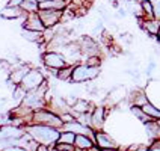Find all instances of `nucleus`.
<instances>
[{
    "mask_svg": "<svg viewBox=\"0 0 160 151\" xmlns=\"http://www.w3.org/2000/svg\"><path fill=\"white\" fill-rule=\"evenodd\" d=\"M23 130L38 145H45V147H54L56 143L59 142V136H61V130L59 128H54V127L44 124H36V123L24 125Z\"/></svg>",
    "mask_w": 160,
    "mask_h": 151,
    "instance_id": "f257e3e1",
    "label": "nucleus"
},
{
    "mask_svg": "<svg viewBox=\"0 0 160 151\" xmlns=\"http://www.w3.org/2000/svg\"><path fill=\"white\" fill-rule=\"evenodd\" d=\"M48 103V98H45V83H42L38 89L26 92V97L23 98V106L29 107L32 112L38 109H44V106Z\"/></svg>",
    "mask_w": 160,
    "mask_h": 151,
    "instance_id": "f03ea898",
    "label": "nucleus"
},
{
    "mask_svg": "<svg viewBox=\"0 0 160 151\" xmlns=\"http://www.w3.org/2000/svg\"><path fill=\"white\" fill-rule=\"evenodd\" d=\"M32 123L36 124H44V125H50L54 128H62L63 121L59 115H56L54 112H52L50 109H38L32 113Z\"/></svg>",
    "mask_w": 160,
    "mask_h": 151,
    "instance_id": "7ed1b4c3",
    "label": "nucleus"
},
{
    "mask_svg": "<svg viewBox=\"0 0 160 151\" xmlns=\"http://www.w3.org/2000/svg\"><path fill=\"white\" fill-rule=\"evenodd\" d=\"M100 73V68L97 67H89L86 63H77L72 68L71 82L74 83H82V82H88V80L95 79Z\"/></svg>",
    "mask_w": 160,
    "mask_h": 151,
    "instance_id": "20e7f679",
    "label": "nucleus"
},
{
    "mask_svg": "<svg viewBox=\"0 0 160 151\" xmlns=\"http://www.w3.org/2000/svg\"><path fill=\"white\" fill-rule=\"evenodd\" d=\"M42 83H45V77L42 73L39 70H29L26 77L23 79V82L18 86H20V89H23L24 92H29V91L38 89Z\"/></svg>",
    "mask_w": 160,
    "mask_h": 151,
    "instance_id": "39448f33",
    "label": "nucleus"
},
{
    "mask_svg": "<svg viewBox=\"0 0 160 151\" xmlns=\"http://www.w3.org/2000/svg\"><path fill=\"white\" fill-rule=\"evenodd\" d=\"M42 61H44V65L47 68H54V70H61V68H65L68 67L70 63L65 59V56L59 52H45L42 54Z\"/></svg>",
    "mask_w": 160,
    "mask_h": 151,
    "instance_id": "423d86ee",
    "label": "nucleus"
},
{
    "mask_svg": "<svg viewBox=\"0 0 160 151\" xmlns=\"http://www.w3.org/2000/svg\"><path fill=\"white\" fill-rule=\"evenodd\" d=\"M61 48H62V54L65 56V59L68 61L70 65H77L80 62V58L83 54H82L79 43H68V44H65Z\"/></svg>",
    "mask_w": 160,
    "mask_h": 151,
    "instance_id": "0eeeda50",
    "label": "nucleus"
},
{
    "mask_svg": "<svg viewBox=\"0 0 160 151\" xmlns=\"http://www.w3.org/2000/svg\"><path fill=\"white\" fill-rule=\"evenodd\" d=\"M39 17L42 20L45 27H54L62 21L63 11H54V9H39L38 11Z\"/></svg>",
    "mask_w": 160,
    "mask_h": 151,
    "instance_id": "6e6552de",
    "label": "nucleus"
},
{
    "mask_svg": "<svg viewBox=\"0 0 160 151\" xmlns=\"http://www.w3.org/2000/svg\"><path fill=\"white\" fill-rule=\"evenodd\" d=\"M23 29L36 30V32H44L47 27L44 26V23H42V20L39 17V14H38V12H32V14H26V15H24Z\"/></svg>",
    "mask_w": 160,
    "mask_h": 151,
    "instance_id": "1a4fd4ad",
    "label": "nucleus"
},
{
    "mask_svg": "<svg viewBox=\"0 0 160 151\" xmlns=\"http://www.w3.org/2000/svg\"><path fill=\"white\" fill-rule=\"evenodd\" d=\"M79 45L83 56H86V58H89V56H100V47L92 38H89V36L82 38L79 41Z\"/></svg>",
    "mask_w": 160,
    "mask_h": 151,
    "instance_id": "9d476101",
    "label": "nucleus"
},
{
    "mask_svg": "<svg viewBox=\"0 0 160 151\" xmlns=\"http://www.w3.org/2000/svg\"><path fill=\"white\" fill-rule=\"evenodd\" d=\"M95 145L100 150H118V145L115 141L101 130L95 132Z\"/></svg>",
    "mask_w": 160,
    "mask_h": 151,
    "instance_id": "9b49d317",
    "label": "nucleus"
},
{
    "mask_svg": "<svg viewBox=\"0 0 160 151\" xmlns=\"http://www.w3.org/2000/svg\"><path fill=\"white\" fill-rule=\"evenodd\" d=\"M104 118H106V109L104 107H95V109H92V112H91V127L98 132L103 124H104Z\"/></svg>",
    "mask_w": 160,
    "mask_h": 151,
    "instance_id": "f8f14e48",
    "label": "nucleus"
},
{
    "mask_svg": "<svg viewBox=\"0 0 160 151\" xmlns=\"http://www.w3.org/2000/svg\"><path fill=\"white\" fill-rule=\"evenodd\" d=\"M141 21V26L142 29L151 36H157L159 33V29H160V21H157L156 18H145V17H141L139 18Z\"/></svg>",
    "mask_w": 160,
    "mask_h": 151,
    "instance_id": "ddd939ff",
    "label": "nucleus"
},
{
    "mask_svg": "<svg viewBox=\"0 0 160 151\" xmlns=\"http://www.w3.org/2000/svg\"><path fill=\"white\" fill-rule=\"evenodd\" d=\"M0 15L6 20H17V18H21L26 15V12L21 9V6H11V5H6L5 8L2 9Z\"/></svg>",
    "mask_w": 160,
    "mask_h": 151,
    "instance_id": "4468645a",
    "label": "nucleus"
},
{
    "mask_svg": "<svg viewBox=\"0 0 160 151\" xmlns=\"http://www.w3.org/2000/svg\"><path fill=\"white\" fill-rule=\"evenodd\" d=\"M68 0H47L39 3V9H54V11H65L68 8Z\"/></svg>",
    "mask_w": 160,
    "mask_h": 151,
    "instance_id": "2eb2a0df",
    "label": "nucleus"
},
{
    "mask_svg": "<svg viewBox=\"0 0 160 151\" xmlns=\"http://www.w3.org/2000/svg\"><path fill=\"white\" fill-rule=\"evenodd\" d=\"M74 145L77 150H85V151H89L92 147H95V142L86 136V134H76V141H74Z\"/></svg>",
    "mask_w": 160,
    "mask_h": 151,
    "instance_id": "dca6fc26",
    "label": "nucleus"
},
{
    "mask_svg": "<svg viewBox=\"0 0 160 151\" xmlns=\"http://www.w3.org/2000/svg\"><path fill=\"white\" fill-rule=\"evenodd\" d=\"M21 35L24 39L30 41V43H42L44 41V32H36V30H29V29H23Z\"/></svg>",
    "mask_w": 160,
    "mask_h": 151,
    "instance_id": "f3484780",
    "label": "nucleus"
},
{
    "mask_svg": "<svg viewBox=\"0 0 160 151\" xmlns=\"http://www.w3.org/2000/svg\"><path fill=\"white\" fill-rule=\"evenodd\" d=\"M29 67H20L18 70H12L11 73V80H12V83H15V85H20L23 79L26 77V74L29 73Z\"/></svg>",
    "mask_w": 160,
    "mask_h": 151,
    "instance_id": "a211bd4d",
    "label": "nucleus"
},
{
    "mask_svg": "<svg viewBox=\"0 0 160 151\" xmlns=\"http://www.w3.org/2000/svg\"><path fill=\"white\" fill-rule=\"evenodd\" d=\"M71 112L72 113H85V112H92V109H91V104L88 101L77 98V101L71 106Z\"/></svg>",
    "mask_w": 160,
    "mask_h": 151,
    "instance_id": "6ab92c4d",
    "label": "nucleus"
},
{
    "mask_svg": "<svg viewBox=\"0 0 160 151\" xmlns=\"http://www.w3.org/2000/svg\"><path fill=\"white\" fill-rule=\"evenodd\" d=\"M132 113H133L141 123H143V124H147V123H150V121H152V118L150 115H147L145 112L142 110V107H139V106H132Z\"/></svg>",
    "mask_w": 160,
    "mask_h": 151,
    "instance_id": "aec40b11",
    "label": "nucleus"
},
{
    "mask_svg": "<svg viewBox=\"0 0 160 151\" xmlns=\"http://www.w3.org/2000/svg\"><path fill=\"white\" fill-rule=\"evenodd\" d=\"M142 110L147 113V115H150L152 119H160V109H157L156 106H152L151 103L148 101V103H145L142 106Z\"/></svg>",
    "mask_w": 160,
    "mask_h": 151,
    "instance_id": "412c9836",
    "label": "nucleus"
},
{
    "mask_svg": "<svg viewBox=\"0 0 160 151\" xmlns=\"http://www.w3.org/2000/svg\"><path fill=\"white\" fill-rule=\"evenodd\" d=\"M20 6H21V9H23L26 14H32V12H38V11H39V3H38V2H26V0H24Z\"/></svg>",
    "mask_w": 160,
    "mask_h": 151,
    "instance_id": "4be33fe9",
    "label": "nucleus"
},
{
    "mask_svg": "<svg viewBox=\"0 0 160 151\" xmlns=\"http://www.w3.org/2000/svg\"><path fill=\"white\" fill-rule=\"evenodd\" d=\"M72 68H74V65H68V67H65V68H61V70L58 71V74H56V77L61 80H70V82H71Z\"/></svg>",
    "mask_w": 160,
    "mask_h": 151,
    "instance_id": "5701e85b",
    "label": "nucleus"
},
{
    "mask_svg": "<svg viewBox=\"0 0 160 151\" xmlns=\"http://www.w3.org/2000/svg\"><path fill=\"white\" fill-rule=\"evenodd\" d=\"M74 141H76V133L61 130V136H59V142L61 143H71V145H74Z\"/></svg>",
    "mask_w": 160,
    "mask_h": 151,
    "instance_id": "b1692460",
    "label": "nucleus"
},
{
    "mask_svg": "<svg viewBox=\"0 0 160 151\" xmlns=\"http://www.w3.org/2000/svg\"><path fill=\"white\" fill-rule=\"evenodd\" d=\"M145 103H148V98H147V95H145V92H143V91H138L136 95L133 97V104L134 106L142 107Z\"/></svg>",
    "mask_w": 160,
    "mask_h": 151,
    "instance_id": "393cba45",
    "label": "nucleus"
},
{
    "mask_svg": "<svg viewBox=\"0 0 160 151\" xmlns=\"http://www.w3.org/2000/svg\"><path fill=\"white\" fill-rule=\"evenodd\" d=\"M141 6H142L143 17L145 18H154V9H152V5H151V2H150V0L141 3Z\"/></svg>",
    "mask_w": 160,
    "mask_h": 151,
    "instance_id": "a878e982",
    "label": "nucleus"
},
{
    "mask_svg": "<svg viewBox=\"0 0 160 151\" xmlns=\"http://www.w3.org/2000/svg\"><path fill=\"white\" fill-rule=\"evenodd\" d=\"M85 63L89 65V67H97V68H100V65H101V56H89L88 59L85 61Z\"/></svg>",
    "mask_w": 160,
    "mask_h": 151,
    "instance_id": "bb28decb",
    "label": "nucleus"
},
{
    "mask_svg": "<svg viewBox=\"0 0 160 151\" xmlns=\"http://www.w3.org/2000/svg\"><path fill=\"white\" fill-rule=\"evenodd\" d=\"M54 148L58 151H76V145H71V143H61L58 142L54 145Z\"/></svg>",
    "mask_w": 160,
    "mask_h": 151,
    "instance_id": "cd10ccee",
    "label": "nucleus"
},
{
    "mask_svg": "<svg viewBox=\"0 0 160 151\" xmlns=\"http://www.w3.org/2000/svg\"><path fill=\"white\" fill-rule=\"evenodd\" d=\"M152 5V9H154V18L160 21V0H150Z\"/></svg>",
    "mask_w": 160,
    "mask_h": 151,
    "instance_id": "c85d7f7f",
    "label": "nucleus"
},
{
    "mask_svg": "<svg viewBox=\"0 0 160 151\" xmlns=\"http://www.w3.org/2000/svg\"><path fill=\"white\" fill-rule=\"evenodd\" d=\"M150 147L148 145H136V147H128L127 150H122V151H148ZM121 151V150H118Z\"/></svg>",
    "mask_w": 160,
    "mask_h": 151,
    "instance_id": "c756f323",
    "label": "nucleus"
},
{
    "mask_svg": "<svg viewBox=\"0 0 160 151\" xmlns=\"http://www.w3.org/2000/svg\"><path fill=\"white\" fill-rule=\"evenodd\" d=\"M3 151H27L26 148H23V147H17V145H11L8 148H5Z\"/></svg>",
    "mask_w": 160,
    "mask_h": 151,
    "instance_id": "7c9ffc66",
    "label": "nucleus"
},
{
    "mask_svg": "<svg viewBox=\"0 0 160 151\" xmlns=\"http://www.w3.org/2000/svg\"><path fill=\"white\" fill-rule=\"evenodd\" d=\"M36 151H58L54 147H45V145H38Z\"/></svg>",
    "mask_w": 160,
    "mask_h": 151,
    "instance_id": "2f4dec72",
    "label": "nucleus"
},
{
    "mask_svg": "<svg viewBox=\"0 0 160 151\" xmlns=\"http://www.w3.org/2000/svg\"><path fill=\"white\" fill-rule=\"evenodd\" d=\"M23 3V0H8V5L11 6H20Z\"/></svg>",
    "mask_w": 160,
    "mask_h": 151,
    "instance_id": "473e14b6",
    "label": "nucleus"
},
{
    "mask_svg": "<svg viewBox=\"0 0 160 151\" xmlns=\"http://www.w3.org/2000/svg\"><path fill=\"white\" fill-rule=\"evenodd\" d=\"M136 2H139V3H143V2H148V0H136Z\"/></svg>",
    "mask_w": 160,
    "mask_h": 151,
    "instance_id": "72a5a7b5",
    "label": "nucleus"
},
{
    "mask_svg": "<svg viewBox=\"0 0 160 151\" xmlns=\"http://www.w3.org/2000/svg\"><path fill=\"white\" fill-rule=\"evenodd\" d=\"M38 3H42V2H47V0H36Z\"/></svg>",
    "mask_w": 160,
    "mask_h": 151,
    "instance_id": "f704fd0d",
    "label": "nucleus"
},
{
    "mask_svg": "<svg viewBox=\"0 0 160 151\" xmlns=\"http://www.w3.org/2000/svg\"><path fill=\"white\" fill-rule=\"evenodd\" d=\"M157 121V125H159V128H160V119H156Z\"/></svg>",
    "mask_w": 160,
    "mask_h": 151,
    "instance_id": "c9c22d12",
    "label": "nucleus"
},
{
    "mask_svg": "<svg viewBox=\"0 0 160 151\" xmlns=\"http://www.w3.org/2000/svg\"><path fill=\"white\" fill-rule=\"evenodd\" d=\"M152 143H157V145H160V139H159V141H156V142H152Z\"/></svg>",
    "mask_w": 160,
    "mask_h": 151,
    "instance_id": "e433bc0d",
    "label": "nucleus"
},
{
    "mask_svg": "<svg viewBox=\"0 0 160 151\" xmlns=\"http://www.w3.org/2000/svg\"><path fill=\"white\" fill-rule=\"evenodd\" d=\"M101 151H118V150H101Z\"/></svg>",
    "mask_w": 160,
    "mask_h": 151,
    "instance_id": "4c0bfd02",
    "label": "nucleus"
},
{
    "mask_svg": "<svg viewBox=\"0 0 160 151\" xmlns=\"http://www.w3.org/2000/svg\"><path fill=\"white\" fill-rule=\"evenodd\" d=\"M157 38H159V39H160V29H159V33H157Z\"/></svg>",
    "mask_w": 160,
    "mask_h": 151,
    "instance_id": "58836bf2",
    "label": "nucleus"
}]
</instances>
